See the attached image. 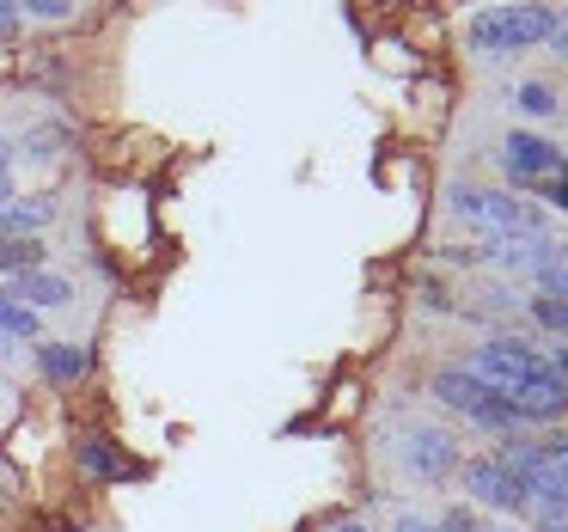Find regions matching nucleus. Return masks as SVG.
Instances as JSON below:
<instances>
[{"label":"nucleus","instance_id":"obj_1","mask_svg":"<svg viewBox=\"0 0 568 532\" xmlns=\"http://www.w3.org/2000/svg\"><path fill=\"white\" fill-rule=\"evenodd\" d=\"M556 26H562V19H556L550 7H489V13L470 19V43H477L483 56H514V50H526V43H550Z\"/></svg>","mask_w":568,"mask_h":532},{"label":"nucleus","instance_id":"obj_2","mask_svg":"<svg viewBox=\"0 0 568 532\" xmlns=\"http://www.w3.org/2000/svg\"><path fill=\"white\" fill-rule=\"evenodd\" d=\"M453 214H458V221H470V227H483L489 239H531V233H544V214L531 209V202H519V197H501V190H465V184H458L453 190Z\"/></svg>","mask_w":568,"mask_h":532},{"label":"nucleus","instance_id":"obj_3","mask_svg":"<svg viewBox=\"0 0 568 532\" xmlns=\"http://www.w3.org/2000/svg\"><path fill=\"white\" fill-rule=\"evenodd\" d=\"M434 398H440L446 410H458V416H470L477 429H495V434L519 429V416L507 410V398L489 392L470 368H440V373H434Z\"/></svg>","mask_w":568,"mask_h":532},{"label":"nucleus","instance_id":"obj_4","mask_svg":"<svg viewBox=\"0 0 568 532\" xmlns=\"http://www.w3.org/2000/svg\"><path fill=\"white\" fill-rule=\"evenodd\" d=\"M544 368H550V361H544L531 343H514V337H495V343H483L477 361H470V373H477L489 392H501V398L519 392L526 380H538Z\"/></svg>","mask_w":568,"mask_h":532},{"label":"nucleus","instance_id":"obj_5","mask_svg":"<svg viewBox=\"0 0 568 532\" xmlns=\"http://www.w3.org/2000/svg\"><path fill=\"white\" fill-rule=\"evenodd\" d=\"M465 490L477 495V502L501 508V514H519V508H531V483H526V471H519L507 453L470 459V465H465Z\"/></svg>","mask_w":568,"mask_h":532},{"label":"nucleus","instance_id":"obj_6","mask_svg":"<svg viewBox=\"0 0 568 532\" xmlns=\"http://www.w3.org/2000/svg\"><path fill=\"white\" fill-rule=\"evenodd\" d=\"M507 410H514L519 422H556L568 410V380L556 368H544L538 380H526L519 392H507Z\"/></svg>","mask_w":568,"mask_h":532},{"label":"nucleus","instance_id":"obj_7","mask_svg":"<svg viewBox=\"0 0 568 532\" xmlns=\"http://www.w3.org/2000/svg\"><path fill=\"white\" fill-rule=\"evenodd\" d=\"M501 165H507V178H514V184H538L544 172H556V165H562V153H556L544 135L514 129V135L501 141Z\"/></svg>","mask_w":568,"mask_h":532},{"label":"nucleus","instance_id":"obj_8","mask_svg":"<svg viewBox=\"0 0 568 532\" xmlns=\"http://www.w3.org/2000/svg\"><path fill=\"white\" fill-rule=\"evenodd\" d=\"M7 300H19V307H68L74 300V288L62 282V275H50V270H19V275H7V288H0Z\"/></svg>","mask_w":568,"mask_h":532},{"label":"nucleus","instance_id":"obj_9","mask_svg":"<svg viewBox=\"0 0 568 532\" xmlns=\"http://www.w3.org/2000/svg\"><path fill=\"white\" fill-rule=\"evenodd\" d=\"M404 465L422 471V478H440V471H453V441H446L440 429H409L404 434Z\"/></svg>","mask_w":568,"mask_h":532},{"label":"nucleus","instance_id":"obj_10","mask_svg":"<svg viewBox=\"0 0 568 532\" xmlns=\"http://www.w3.org/2000/svg\"><path fill=\"white\" fill-rule=\"evenodd\" d=\"M38 368H43V380L68 385V380H80V373H87V349H80V343H43L38 349Z\"/></svg>","mask_w":568,"mask_h":532},{"label":"nucleus","instance_id":"obj_11","mask_svg":"<svg viewBox=\"0 0 568 532\" xmlns=\"http://www.w3.org/2000/svg\"><path fill=\"white\" fill-rule=\"evenodd\" d=\"M0 331H7V337H38V312L0 294Z\"/></svg>","mask_w":568,"mask_h":532},{"label":"nucleus","instance_id":"obj_12","mask_svg":"<svg viewBox=\"0 0 568 532\" xmlns=\"http://www.w3.org/2000/svg\"><path fill=\"white\" fill-rule=\"evenodd\" d=\"M514 104H519L526 117H556V92L544 87V80H526V87L514 92Z\"/></svg>","mask_w":568,"mask_h":532},{"label":"nucleus","instance_id":"obj_13","mask_svg":"<svg viewBox=\"0 0 568 532\" xmlns=\"http://www.w3.org/2000/svg\"><path fill=\"white\" fill-rule=\"evenodd\" d=\"M531 319H538L544 331H562V343H568V300H550V294H538V300H531Z\"/></svg>","mask_w":568,"mask_h":532},{"label":"nucleus","instance_id":"obj_14","mask_svg":"<svg viewBox=\"0 0 568 532\" xmlns=\"http://www.w3.org/2000/svg\"><path fill=\"white\" fill-rule=\"evenodd\" d=\"M544 294H550V300H568V263H562V270L544 275Z\"/></svg>","mask_w":568,"mask_h":532},{"label":"nucleus","instance_id":"obj_15","mask_svg":"<svg viewBox=\"0 0 568 532\" xmlns=\"http://www.w3.org/2000/svg\"><path fill=\"white\" fill-rule=\"evenodd\" d=\"M38 19H68V0H26Z\"/></svg>","mask_w":568,"mask_h":532},{"label":"nucleus","instance_id":"obj_16","mask_svg":"<svg viewBox=\"0 0 568 532\" xmlns=\"http://www.w3.org/2000/svg\"><path fill=\"white\" fill-rule=\"evenodd\" d=\"M544 197H550V202H556V209H562V214H568V178H556V184H550V190H544Z\"/></svg>","mask_w":568,"mask_h":532},{"label":"nucleus","instance_id":"obj_17","mask_svg":"<svg viewBox=\"0 0 568 532\" xmlns=\"http://www.w3.org/2000/svg\"><path fill=\"white\" fill-rule=\"evenodd\" d=\"M397 532H440V526H434V520H416V514H404V520H397Z\"/></svg>","mask_w":568,"mask_h":532},{"label":"nucleus","instance_id":"obj_18","mask_svg":"<svg viewBox=\"0 0 568 532\" xmlns=\"http://www.w3.org/2000/svg\"><path fill=\"white\" fill-rule=\"evenodd\" d=\"M19 26V7H13V0H0V31H13Z\"/></svg>","mask_w":568,"mask_h":532},{"label":"nucleus","instance_id":"obj_19","mask_svg":"<svg viewBox=\"0 0 568 532\" xmlns=\"http://www.w3.org/2000/svg\"><path fill=\"white\" fill-rule=\"evenodd\" d=\"M550 43H556V56H568V26H556V31H550Z\"/></svg>","mask_w":568,"mask_h":532},{"label":"nucleus","instance_id":"obj_20","mask_svg":"<svg viewBox=\"0 0 568 532\" xmlns=\"http://www.w3.org/2000/svg\"><path fill=\"white\" fill-rule=\"evenodd\" d=\"M550 368H556V373H562V380H568V343L556 349V361H550Z\"/></svg>","mask_w":568,"mask_h":532},{"label":"nucleus","instance_id":"obj_21","mask_svg":"<svg viewBox=\"0 0 568 532\" xmlns=\"http://www.w3.org/2000/svg\"><path fill=\"white\" fill-rule=\"evenodd\" d=\"M336 532H367V526H355V520H343V526H336Z\"/></svg>","mask_w":568,"mask_h":532},{"label":"nucleus","instance_id":"obj_22","mask_svg":"<svg viewBox=\"0 0 568 532\" xmlns=\"http://www.w3.org/2000/svg\"><path fill=\"white\" fill-rule=\"evenodd\" d=\"M544 532H568V526H544Z\"/></svg>","mask_w":568,"mask_h":532}]
</instances>
